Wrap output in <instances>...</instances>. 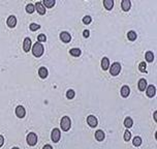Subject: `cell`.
<instances>
[{
  "mask_svg": "<svg viewBox=\"0 0 157 149\" xmlns=\"http://www.w3.org/2000/svg\"><path fill=\"white\" fill-rule=\"evenodd\" d=\"M44 46L41 45V43H35L33 48H32V53L35 57H40L42 54H44Z\"/></svg>",
  "mask_w": 157,
  "mask_h": 149,
  "instance_id": "cell-1",
  "label": "cell"
},
{
  "mask_svg": "<svg viewBox=\"0 0 157 149\" xmlns=\"http://www.w3.org/2000/svg\"><path fill=\"white\" fill-rule=\"evenodd\" d=\"M60 126H61L62 131H64V132L69 131V128H70V126H72L70 118H69L68 116H64V117L62 118L61 122H60Z\"/></svg>",
  "mask_w": 157,
  "mask_h": 149,
  "instance_id": "cell-2",
  "label": "cell"
},
{
  "mask_svg": "<svg viewBox=\"0 0 157 149\" xmlns=\"http://www.w3.org/2000/svg\"><path fill=\"white\" fill-rule=\"evenodd\" d=\"M27 143L30 146H34L37 143V136L35 133H29V135L27 136Z\"/></svg>",
  "mask_w": 157,
  "mask_h": 149,
  "instance_id": "cell-3",
  "label": "cell"
},
{
  "mask_svg": "<svg viewBox=\"0 0 157 149\" xmlns=\"http://www.w3.org/2000/svg\"><path fill=\"white\" fill-rule=\"evenodd\" d=\"M120 71H121V65H120V63L115 62V63L112 64L111 69H110V74H112V76H117V74L120 73Z\"/></svg>",
  "mask_w": 157,
  "mask_h": 149,
  "instance_id": "cell-4",
  "label": "cell"
},
{
  "mask_svg": "<svg viewBox=\"0 0 157 149\" xmlns=\"http://www.w3.org/2000/svg\"><path fill=\"white\" fill-rule=\"evenodd\" d=\"M60 137H61V133L58 128H54L53 132H52V135H51V139L54 143H58L59 140H60Z\"/></svg>",
  "mask_w": 157,
  "mask_h": 149,
  "instance_id": "cell-5",
  "label": "cell"
},
{
  "mask_svg": "<svg viewBox=\"0 0 157 149\" xmlns=\"http://www.w3.org/2000/svg\"><path fill=\"white\" fill-rule=\"evenodd\" d=\"M34 7H35V9L37 10L38 13H40V15H45L46 13V7L44 6L42 2H36V4L34 5Z\"/></svg>",
  "mask_w": 157,
  "mask_h": 149,
  "instance_id": "cell-6",
  "label": "cell"
},
{
  "mask_svg": "<svg viewBox=\"0 0 157 149\" xmlns=\"http://www.w3.org/2000/svg\"><path fill=\"white\" fill-rule=\"evenodd\" d=\"M87 123H88L91 127H95V126H97V119L95 118V116L90 115V116L87 117Z\"/></svg>",
  "mask_w": 157,
  "mask_h": 149,
  "instance_id": "cell-7",
  "label": "cell"
},
{
  "mask_svg": "<svg viewBox=\"0 0 157 149\" xmlns=\"http://www.w3.org/2000/svg\"><path fill=\"white\" fill-rule=\"evenodd\" d=\"M60 38H61V40L63 42V43H69L70 42V39H72V36H70V34L68 33V32H66V31H63L62 33H60Z\"/></svg>",
  "mask_w": 157,
  "mask_h": 149,
  "instance_id": "cell-8",
  "label": "cell"
},
{
  "mask_svg": "<svg viewBox=\"0 0 157 149\" xmlns=\"http://www.w3.org/2000/svg\"><path fill=\"white\" fill-rule=\"evenodd\" d=\"M25 114H26V111H25L24 107L18 106V107L16 108V115H17L19 118H23V117L25 116Z\"/></svg>",
  "mask_w": 157,
  "mask_h": 149,
  "instance_id": "cell-9",
  "label": "cell"
},
{
  "mask_svg": "<svg viewBox=\"0 0 157 149\" xmlns=\"http://www.w3.org/2000/svg\"><path fill=\"white\" fill-rule=\"evenodd\" d=\"M7 25H8V27H10V28H13L16 25H17V19H16V17L15 16H9L8 17V19H7Z\"/></svg>",
  "mask_w": 157,
  "mask_h": 149,
  "instance_id": "cell-10",
  "label": "cell"
},
{
  "mask_svg": "<svg viewBox=\"0 0 157 149\" xmlns=\"http://www.w3.org/2000/svg\"><path fill=\"white\" fill-rule=\"evenodd\" d=\"M30 48H31V39H30L29 37H26V38L24 39L23 49H24V51H25V52H29Z\"/></svg>",
  "mask_w": 157,
  "mask_h": 149,
  "instance_id": "cell-11",
  "label": "cell"
},
{
  "mask_svg": "<svg viewBox=\"0 0 157 149\" xmlns=\"http://www.w3.org/2000/svg\"><path fill=\"white\" fill-rule=\"evenodd\" d=\"M147 95L149 96V97H153L154 95H155V93H156V88H155V86H153V85H150L148 88H147Z\"/></svg>",
  "mask_w": 157,
  "mask_h": 149,
  "instance_id": "cell-12",
  "label": "cell"
},
{
  "mask_svg": "<svg viewBox=\"0 0 157 149\" xmlns=\"http://www.w3.org/2000/svg\"><path fill=\"white\" fill-rule=\"evenodd\" d=\"M130 6H131V2L129 0H123L122 1V9L124 11H128L130 9Z\"/></svg>",
  "mask_w": 157,
  "mask_h": 149,
  "instance_id": "cell-13",
  "label": "cell"
},
{
  "mask_svg": "<svg viewBox=\"0 0 157 149\" xmlns=\"http://www.w3.org/2000/svg\"><path fill=\"white\" fill-rule=\"evenodd\" d=\"M101 67H102L103 71L109 70V67H110V61H109V59L106 57L102 58V60H101Z\"/></svg>",
  "mask_w": 157,
  "mask_h": 149,
  "instance_id": "cell-14",
  "label": "cell"
},
{
  "mask_svg": "<svg viewBox=\"0 0 157 149\" xmlns=\"http://www.w3.org/2000/svg\"><path fill=\"white\" fill-rule=\"evenodd\" d=\"M121 95L123 96V97H127L128 95H129V93H130V89H129V87L128 86H123L122 88H121Z\"/></svg>",
  "mask_w": 157,
  "mask_h": 149,
  "instance_id": "cell-15",
  "label": "cell"
},
{
  "mask_svg": "<svg viewBox=\"0 0 157 149\" xmlns=\"http://www.w3.org/2000/svg\"><path fill=\"white\" fill-rule=\"evenodd\" d=\"M38 74H39V77L41 78V79H46L47 77H48V70L46 69V67H40L39 70H38Z\"/></svg>",
  "mask_w": 157,
  "mask_h": 149,
  "instance_id": "cell-16",
  "label": "cell"
},
{
  "mask_svg": "<svg viewBox=\"0 0 157 149\" xmlns=\"http://www.w3.org/2000/svg\"><path fill=\"white\" fill-rule=\"evenodd\" d=\"M146 87H147V81L145 79H141L139 81V89L141 91H144L146 89Z\"/></svg>",
  "mask_w": 157,
  "mask_h": 149,
  "instance_id": "cell-17",
  "label": "cell"
},
{
  "mask_svg": "<svg viewBox=\"0 0 157 149\" xmlns=\"http://www.w3.org/2000/svg\"><path fill=\"white\" fill-rule=\"evenodd\" d=\"M95 139L97 141H103V139H104V133L102 131H100V130L97 131L95 133Z\"/></svg>",
  "mask_w": 157,
  "mask_h": 149,
  "instance_id": "cell-18",
  "label": "cell"
},
{
  "mask_svg": "<svg viewBox=\"0 0 157 149\" xmlns=\"http://www.w3.org/2000/svg\"><path fill=\"white\" fill-rule=\"evenodd\" d=\"M103 5L105 6V8L108 10H111L113 8V5H114V1L113 0H104L103 1Z\"/></svg>",
  "mask_w": 157,
  "mask_h": 149,
  "instance_id": "cell-19",
  "label": "cell"
},
{
  "mask_svg": "<svg viewBox=\"0 0 157 149\" xmlns=\"http://www.w3.org/2000/svg\"><path fill=\"white\" fill-rule=\"evenodd\" d=\"M42 4H44V6H46L48 8H51L55 5V0H44Z\"/></svg>",
  "mask_w": 157,
  "mask_h": 149,
  "instance_id": "cell-20",
  "label": "cell"
},
{
  "mask_svg": "<svg viewBox=\"0 0 157 149\" xmlns=\"http://www.w3.org/2000/svg\"><path fill=\"white\" fill-rule=\"evenodd\" d=\"M69 53H70V55H73V56H75V57H79L82 52H81V50L78 49V48H74V49H72V50L69 51Z\"/></svg>",
  "mask_w": 157,
  "mask_h": 149,
  "instance_id": "cell-21",
  "label": "cell"
},
{
  "mask_svg": "<svg viewBox=\"0 0 157 149\" xmlns=\"http://www.w3.org/2000/svg\"><path fill=\"white\" fill-rule=\"evenodd\" d=\"M127 37H128V39L129 40H131V42H133V40H135L137 39V33L134 32V31H129L128 33H127Z\"/></svg>",
  "mask_w": 157,
  "mask_h": 149,
  "instance_id": "cell-22",
  "label": "cell"
},
{
  "mask_svg": "<svg viewBox=\"0 0 157 149\" xmlns=\"http://www.w3.org/2000/svg\"><path fill=\"white\" fill-rule=\"evenodd\" d=\"M146 60H147L148 62H153V60H154V54H153L152 52L148 51V52L146 53Z\"/></svg>",
  "mask_w": 157,
  "mask_h": 149,
  "instance_id": "cell-23",
  "label": "cell"
},
{
  "mask_svg": "<svg viewBox=\"0 0 157 149\" xmlns=\"http://www.w3.org/2000/svg\"><path fill=\"white\" fill-rule=\"evenodd\" d=\"M124 125H125L127 128L131 127V126H132V119H131L130 117L125 118V120H124Z\"/></svg>",
  "mask_w": 157,
  "mask_h": 149,
  "instance_id": "cell-24",
  "label": "cell"
},
{
  "mask_svg": "<svg viewBox=\"0 0 157 149\" xmlns=\"http://www.w3.org/2000/svg\"><path fill=\"white\" fill-rule=\"evenodd\" d=\"M34 10H35V7H34V5H33V4L29 3V4L26 6V11H27L28 13H32Z\"/></svg>",
  "mask_w": 157,
  "mask_h": 149,
  "instance_id": "cell-25",
  "label": "cell"
},
{
  "mask_svg": "<svg viewBox=\"0 0 157 149\" xmlns=\"http://www.w3.org/2000/svg\"><path fill=\"white\" fill-rule=\"evenodd\" d=\"M132 143H133V145L134 146H140L141 144H142V139L140 138V137H135L134 139H133V141H132Z\"/></svg>",
  "mask_w": 157,
  "mask_h": 149,
  "instance_id": "cell-26",
  "label": "cell"
},
{
  "mask_svg": "<svg viewBox=\"0 0 157 149\" xmlns=\"http://www.w3.org/2000/svg\"><path fill=\"white\" fill-rule=\"evenodd\" d=\"M66 97L68 98V99H73L74 97H75V91L74 90H68L67 92H66Z\"/></svg>",
  "mask_w": 157,
  "mask_h": 149,
  "instance_id": "cell-27",
  "label": "cell"
},
{
  "mask_svg": "<svg viewBox=\"0 0 157 149\" xmlns=\"http://www.w3.org/2000/svg\"><path fill=\"white\" fill-rule=\"evenodd\" d=\"M39 28H40V25H38V24H36V23L30 24V30H31V31H35V30H37V29H39Z\"/></svg>",
  "mask_w": 157,
  "mask_h": 149,
  "instance_id": "cell-28",
  "label": "cell"
},
{
  "mask_svg": "<svg viewBox=\"0 0 157 149\" xmlns=\"http://www.w3.org/2000/svg\"><path fill=\"white\" fill-rule=\"evenodd\" d=\"M83 23L86 24V25L90 24V23H91V17H90V16H85V17L83 18Z\"/></svg>",
  "mask_w": 157,
  "mask_h": 149,
  "instance_id": "cell-29",
  "label": "cell"
},
{
  "mask_svg": "<svg viewBox=\"0 0 157 149\" xmlns=\"http://www.w3.org/2000/svg\"><path fill=\"white\" fill-rule=\"evenodd\" d=\"M146 66H147V64H146L145 62H141L140 65H139V70H140L142 73H145V72H146Z\"/></svg>",
  "mask_w": 157,
  "mask_h": 149,
  "instance_id": "cell-30",
  "label": "cell"
},
{
  "mask_svg": "<svg viewBox=\"0 0 157 149\" xmlns=\"http://www.w3.org/2000/svg\"><path fill=\"white\" fill-rule=\"evenodd\" d=\"M130 138H131V133H130L129 131H126V132L124 133V140H125V141H129Z\"/></svg>",
  "mask_w": 157,
  "mask_h": 149,
  "instance_id": "cell-31",
  "label": "cell"
},
{
  "mask_svg": "<svg viewBox=\"0 0 157 149\" xmlns=\"http://www.w3.org/2000/svg\"><path fill=\"white\" fill-rule=\"evenodd\" d=\"M37 39H38L39 43H40V42H46V40H47V37H46L45 34H39L38 37H37Z\"/></svg>",
  "mask_w": 157,
  "mask_h": 149,
  "instance_id": "cell-32",
  "label": "cell"
},
{
  "mask_svg": "<svg viewBox=\"0 0 157 149\" xmlns=\"http://www.w3.org/2000/svg\"><path fill=\"white\" fill-rule=\"evenodd\" d=\"M3 144H4V138H3V136L0 135V147H2Z\"/></svg>",
  "mask_w": 157,
  "mask_h": 149,
  "instance_id": "cell-33",
  "label": "cell"
},
{
  "mask_svg": "<svg viewBox=\"0 0 157 149\" xmlns=\"http://www.w3.org/2000/svg\"><path fill=\"white\" fill-rule=\"evenodd\" d=\"M83 34H84V36H85V37H89V35H90V32H89L88 30H85Z\"/></svg>",
  "mask_w": 157,
  "mask_h": 149,
  "instance_id": "cell-34",
  "label": "cell"
},
{
  "mask_svg": "<svg viewBox=\"0 0 157 149\" xmlns=\"http://www.w3.org/2000/svg\"><path fill=\"white\" fill-rule=\"evenodd\" d=\"M42 149H53V147H52L51 145H49V144H48V145H45Z\"/></svg>",
  "mask_w": 157,
  "mask_h": 149,
  "instance_id": "cell-35",
  "label": "cell"
},
{
  "mask_svg": "<svg viewBox=\"0 0 157 149\" xmlns=\"http://www.w3.org/2000/svg\"><path fill=\"white\" fill-rule=\"evenodd\" d=\"M156 116H157V112H154V119H155V121L157 120V117H156Z\"/></svg>",
  "mask_w": 157,
  "mask_h": 149,
  "instance_id": "cell-36",
  "label": "cell"
},
{
  "mask_svg": "<svg viewBox=\"0 0 157 149\" xmlns=\"http://www.w3.org/2000/svg\"><path fill=\"white\" fill-rule=\"evenodd\" d=\"M12 149H19V148H18V147H13Z\"/></svg>",
  "mask_w": 157,
  "mask_h": 149,
  "instance_id": "cell-37",
  "label": "cell"
}]
</instances>
